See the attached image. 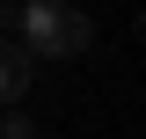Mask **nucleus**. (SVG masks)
Segmentation results:
<instances>
[{
    "mask_svg": "<svg viewBox=\"0 0 146 139\" xmlns=\"http://www.w3.org/2000/svg\"><path fill=\"white\" fill-rule=\"evenodd\" d=\"M22 51L29 59H80L95 44V15H80V7H66V0H29L15 22Z\"/></svg>",
    "mask_w": 146,
    "mask_h": 139,
    "instance_id": "1",
    "label": "nucleus"
},
{
    "mask_svg": "<svg viewBox=\"0 0 146 139\" xmlns=\"http://www.w3.org/2000/svg\"><path fill=\"white\" fill-rule=\"evenodd\" d=\"M15 22H22V7H0V37H15Z\"/></svg>",
    "mask_w": 146,
    "mask_h": 139,
    "instance_id": "4",
    "label": "nucleus"
},
{
    "mask_svg": "<svg viewBox=\"0 0 146 139\" xmlns=\"http://www.w3.org/2000/svg\"><path fill=\"white\" fill-rule=\"evenodd\" d=\"M36 81V59L22 51V37H0V110H15Z\"/></svg>",
    "mask_w": 146,
    "mask_h": 139,
    "instance_id": "2",
    "label": "nucleus"
},
{
    "mask_svg": "<svg viewBox=\"0 0 146 139\" xmlns=\"http://www.w3.org/2000/svg\"><path fill=\"white\" fill-rule=\"evenodd\" d=\"M0 139H44V132H36L22 110H7V117H0Z\"/></svg>",
    "mask_w": 146,
    "mask_h": 139,
    "instance_id": "3",
    "label": "nucleus"
}]
</instances>
